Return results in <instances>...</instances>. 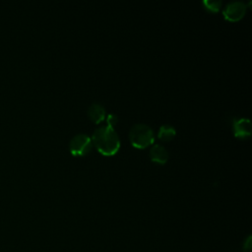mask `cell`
<instances>
[{
  "mask_svg": "<svg viewBox=\"0 0 252 252\" xmlns=\"http://www.w3.org/2000/svg\"><path fill=\"white\" fill-rule=\"evenodd\" d=\"M203 5L210 12H218L220 10V8L221 7V1L203 0Z\"/></svg>",
  "mask_w": 252,
  "mask_h": 252,
  "instance_id": "9c48e42d",
  "label": "cell"
},
{
  "mask_svg": "<svg viewBox=\"0 0 252 252\" xmlns=\"http://www.w3.org/2000/svg\"><path fill=\"white\" fill-rule=\"evenodd\" d=\"M92 139L86 134H77L75 135L69 144L70 152L74 156H85L92 149Z\"/></svg>",
  "mask_w": 252,
  "mask_h": 252,
  "instance_id": "3957f363",
  "label": "cell"
},
{
  "mask_svg": "<svg viewBox=\"0 0 252 252\" xmlns=\"http://www.w3.org/2000/svg\"><path fill=\"white\" fill-rule=\"evenodd\" d=\"M150 158L153 161L164 163L168 159V152L162 145L156 144L150 150Z\"/></svg>",
  "mask_w": 252,
  "mask_h": 252,
  "instance_id": "8992f818",
  "label": "cell"
},
{
  "mask_svg": "<svg viewBox=\"0 0 252 252\" xmlns=\"http://www.w3.org/2000/svg\"><path fill=\"white\" fill-rule=\"evenodd\" d=\"M88 115L94 123H99L105 117V108L101 104L94 102L88 108Z\"/></svg>",
  "mask_w": 252,
  "mask_h": 252,
  "instance_id": "52a82bcc",
  "label": "cell"
},
{
  "mask_svg": "<svg viewBox=\"0 0 252 252\" xmlns=\"http://www.w3.org/2000/svg\"><path fill=\"white\" fill-rule=\"evenodd\" d=\"M247 5L242 1H231L222 10L223 17L228 21H238L246 12Z\"/></svg>",
  "mask_w": 252,
  "mask_h": 252,
  "instance_id": "277c9868",
  "label": "cell"
},
{
  "mask_svg": "<svg viewBox=\"0 0 252 252\" xmlns=\"http://www.w3.org/2000/svg\"><path fill=\"white\" fill-rule=\"evenodd\" d=\"M91 139L98 152L104 156L114 155L120 147V139L114 128L109 125L96 128Z\"/></svg>",
  "mask_w": 252,
  "mask_h": 252,
  "instance_id": "6da1fadb",
  "label": "cell"
},
{
  "mask_svg": "<svg viewBox=\"0 0 252 252\" xmlns=\"http://www.w3.org/2000/svg\"><path fill=\"white\" fill-rule=\"evenodd\" d=\"M131 144L139 149L146 148L153 143L155 139L153 129L145 123L134 124L129 131Z\"/></svg>",
  "mask_w": 252,
  "mask_h": 252,
  "instance_id": "7a4b0ae2",
  "label": "cell"
},
{
  "mask_svg": "<svg viewBox=\"0 0 252 252\" xmlns=\"http://www.w3.org/2000/svg\"><path fill=\"white\" fill-rule=\"evenodd\" d=\"M117 121H118V117L114 113H109L107 115V123L109 126L113 127L117 123Z\"/></svg>",
  "mask_w": 252,
  "mask_h": 252,
  "instance_id": "8fae6325",
  "label": "cell"
},
{
  "mask_svg": "<svg viewBox=\"0 0 252 252\" xmlns=\"http://www.w3.org/2000/svg\"><path fill=\"white\" fill-rule=\"evenodd\" d=\"M233 134L238 138H245L251 134V123L246 117L234 118L232 122Z\"/></svg>",
  "mask_w": 252,
  "mask_h": 252,
  "instance_id": "5b68a950",
  "label": "cell"
},
{
  "mask_svg": "<svg viewBox=\"0 0 252 252\" xmlns=\"http://www.w3.org/2000/svg\"><path fill=\"white\" fill-rule=\"evenodd\" d=\"M252 245H251V235H248V237L244 240L242 250L243 252H251L252 251Z\"/></svg>",
  "mask_w": 252,
  "mask_h": 252,
  "instance_id": "30bf717a",
  "label": "cell"
},
{
  "mask_svg": "<svg viewBox=\"0 0 252 252\" xmlns=\"http://www.w3.org/2000/svg\"><path fill=\"white\" fill-rule=\"evenodd\" d=\"M175 133H176V130L173 126H171L169 124H163L158 129V137L160 140L167 141V140H170L172 137H174Z\"/></svg>",
  "mask_w": 252,
  "mask_h": 252,
  "instance_id": "ba28073f",
  "label": "cell"
}]
</instances>
